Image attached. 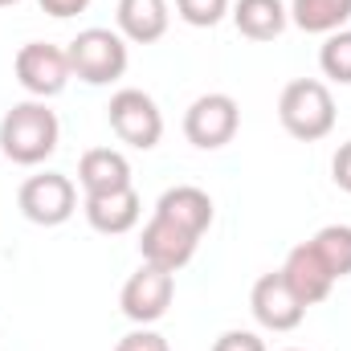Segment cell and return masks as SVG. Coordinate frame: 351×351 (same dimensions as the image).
<instances>
[{
	"label": "cell",
	"instance_id": "6da1fadb",
	"mask_svg": "<svg viewBox=\"0 0 351 351\" xmlns=\"http://www.w3.org/2000/svg\"><path fill=\"white\" fill-rule=\"evenodd\" d=\"M58 135H62V123L58 114L33 98V102H16L4 119H0V152L21 164V168H33V164H45L53 152H58Z\"/></svg>",
	"mask_w": 351,
	"mask_h": 351
},
{
	"label": "cell",
	"instance_id": "7a4b0ae2",
	"mask_svg": "<svg viewBox=\"0 0 351 351\" xmlns=\"http://www.w3.org/2000/svg\"><path fill=\"white\" fill-rule=\"evenodd\" d=\"M278 119L302 143L327 139L331 127H335V98L319 78H294L278 98Z\"/></svg>",
	"mask_w": 351,
	"mask_h": 351
},
{
	"label": "cell",
	"instance_id": "3957f363",
	"mask_svg": "<svg viewBox=\"0 0 351 351\" xmlns=\"http://www.w3.org/2000/svg\"><path fill=\"white\" fill-rule=\"evenodd\" d=\"M66 58H70V70L90 86H106V82L123 78L127 62H131L127 58V37L114 33V29H82L70 41Z\"/></svg>",
	"mask_w": 351,
	"mask_h": 351
},
{
	"label": "cell",
	"instance_id": "277c9868",
	"mask_svg": "<svg viewBox=\"0 0 351 351\" xmlns=\"http://www.w3.org/2000/svg\"><path fill=\"white\" fill-rule=\"evenodd\" d=\"M237 127H241V106H237L233 94H221V90L217 94H200L184 110V135L200 152H217V147L233 143Z\"/></svg>",
	"mask_w": 351,
	"mask_h": 351
},
{
	"label": "cell",
	"instance_id": "5b68a950",
	"mask_svg": "<svg viewBox=\"0 0 351 351\" xmlns=\"http://www.w3.org/2000/svg\"><path fill=\"white\" fill-rule=\"evenodd\" d=\"M16 204H21L25 221L53 229V225H66V221L74 217V208H78V188H74L70 176L41 172V176H29V180L21 184Z\"/></svg>",
	"mask_w": 351,
	"mask_h": 351
},
{
	"label": "cell",
	"instance_id": "8992f818",
	"mask_svg": "<svg viewBox=\"0 0 351 351\" xmlns=\"http://www.w3.org/2000/svg\"><path fill=\"white\" fill-rule=\"evenodd\" d=\"M106 119H110V131L139 152H152L164 139V114H160L156 98L143 90H119L106 106Z\"/></svg>",
	"mask_w": 351,
	"mask_h": 351
},
{
	"label": "cell",
	"instance_id": "52a82bcc",
	"mask_svg": "<svg viewBox=\"0 0 351 351\" xmlns=\"http://www.w3.org/2000/svg\"><path fill=\"white\" fill-rule=\"evenodd\" d=\"M172 294H176V274L172 269H160V265H139L127 282H123V294H119V306L131 323L147 327L156 319L168 315L172 306Z\"/></svg>",
	"mask_w": 351,
	"mask_h": 351
},
{
	"label": "cell",
	"instance_id": "ba28073f",
	"mask_svg": "<svg viewBox=\"0 0 351 351\" xmlns=\"http://www.w3.org/2000/svg\"><path fill=\"white\" fill-rule=\"evenodd\" d=\"M12 70H16V82L29 90L33 98H41V102L53 98V94H62L66 82L74 78L66 49H58V45H49V41H29V45H21Z\"/></svg>",
	"mask_w": 351,
	"mask_h": 351
},
{
	"label": "cell",
	"instance_id": "9c48e42d",
	"mask_svg": "<svg viewBox=\"0 0 351 351\" xmlns=\"http://www.w3.org/2000/svg\"><path fill=\"white\" fill-rule=\"evenodd\" d=\"M250 306H254V319L262 323L265 331H294L306 315L302 298L290 290V282L282 278V269L262 274L254 282V294H250Z\"/></svg>",
	"mask_w": 351,
	"mask_h": 351
},
{
	"label": "cell",
	"instance_id": "30bf717a",
	"mask_svg": "<svg viewBox=\"0 0 351 351\" xmlns=\"http://www.w3.org/2000/svg\"><path fill=\"white\" fill-rule=\"evenodd\" d=\"M196 245H200L196 233L180 229V225H172L168 217H156V213H152V221H147L143 233H139V254H143V262L160 265V269H172V274L192 262Z\"/></svg>",
	"mask_w": 351,
	"mask_h": 351
},
{
	"label": "cell",
	"instance_id": "8fae6325",
	"mask_svg": "<svg viewBox=\"0 0 351 351\" xmlns=\"http://www.w3.org/2000/svg\"><path fill=\"white\" fill-rule=\"evenodd\" d=\"M282 278H286L290 290L302 298V306L323 302V298L331 294V286H335V274L323 265V258L315 254L311 241H302V245H294V250L286 254V262H282Z\"/></svg>",
	"mask_w": 351,
	"mask_h": 351
},
{
	"label": "cell",
	"instance_id": "7c38bea8",
	"mask_svg": "<svg viewBox=\"0 0 351 351\" xmlns=\"http://www.w3.org/2000/svg\"><path fill=\"white\" fill-rule=\"evenodd\" d=\"M86 221L90 229L106 233V237H119V233H131L143 217V200L135 188H119V192H102V196H86Z\"/></svg>",
	"mask_w": 351,
	"mask_h": 351
},
{
	"label": "cell",
	"instance_id": "4fadbf2b",
	"mask_svg": "<svg viewBox=\"0 0 351 351\" xmlns=\"http://www.w3.org/2000/svg\"><path fill=\"white\" fill-rule=\"evenodd\" d=\"M156 217H168L172 225L204 237V229L213 225V196L204 188H196V184H176V188H168L160 196Z\"/></svg>",
	"mask_w": 351,
	"mask_h": 351
},
{
	"label": "cell",
	"instance_id": "5bb4252c",
	"mask_svg": "<svg viewBox=\"0 0 351 351\" xmlns=\"http://www.w3.org/2000/svg\"><path fill=\"white\" fill-rule=\"evenodd\" d=\"M78 180H82L86 196L119 192V188H131V164L114 147H90L86 156L78 160Z\"/></svg>",
	"mask_w": 351,
	"mask_h": 351
},
{
	"label": "cell",
	"instance_id": "9a60e30c",
	"mask_svg": "<svg viewBox=\"0 0 351 351\" xmlns=\"http://www.w3.org/2000/svg\"><path fill=\"white\" fill-rule=\"evenodd\" d=\"M119 33L135 45H152L168 33V0H119Z\"/></svg>",
	"mask_w": 351,
	"mask_h": 351
},
{
	"label": "cell",
	"instance_id": "2e32d148",
	"mask_svg": "<svg viewBox=\"0 0 351 351\" xmlns=\"http://www.w3.org/2000/svg\"><path fill=\"white\" fill-rule=\"evenodd\" d=\"M233 25L250 41H274L290 25V8L282 0H237L233 4Z\"/></svg>",
	"mask_w": 351,
	"mask_h": 351
},
{
	"label": "cell",
	"instance_id": "e0dca14e",
	"mask_svg": "<svg viewBox=\"0 0 351 351\" xmlns=\"http://www.w3.org/2000/svg\"><path fill=\"white\" fill-rule=\"evenodd\" d=\"M290 21L302 33H339L351 21V0H290Z\"/></svg>",
	"mask_w": 351,
	"mask_h": 351
},
{
	"label": "cell",
	"instance_id": "ac0fdd59",
	"mask_svg": "<svg viewBox=\"0 0 351 351\" xmlns=\"http://www.w3.org/2000/svg\"><path fill=\"white\" fill-rule=\"evenodd\" d=\"M311 245H315V254L323 258V265L335 274V282L351 274V225H323V229L311 237Z\"/></svg>",
	"mask_w": 351,
	"mask_h": 351
},
{
	"label": "cell",
	"instance_id": "d6986e66",
	"mask_svg": "<svg viewBox=\"0 0 351 351\" xmlns=\"http://www.w3.org/2000/svg\"><path fill=\"white\" fill-rule=\"evenodd\" d=\"M319 66L327 78H335L339 86H351V29L327 33L323 49H319Z\"/></svg>",
	"mask_w": 351,
	"mask_h": 351
},
{
	"label": "cell",
	"instance_id": "ffe728a7",
	"mask_svg": "<svg viewBox=\"0 0 351 351\" xmlns=\"http://www.w3.org/2000/svg\"><path fill=\"white\" fill-rule=\"evenodd\" d=\"M176 12H180V21H188L192 29H213V25L229 12V0H176Z\"/></svg>",
	"mask_w": 351,
	"mask_h": 351
},
{
	"label": "cell",
	"instance_id": "44dd1931",
	"mask_svg": "<svg viewBox=\"0 0 351 351\" xmlns=\"http://www.w3.org/2000/svg\"><path fill=\"white\" fill-rule=\"evenodd\" d=\"M114 351H172L168 348V339L160 335V331H147V327H139V331H131V335H123Z\"/></svg>",
	"mask_w": 351,
	"mask_h": 351
},
{
	"label": "cell",
	"instance_id": "7402d4cb",
	"mask_svg": "<svg viewBox=\"0 0 351 351\" xmlns=\"http://www.w3.org/2000/svg\"><path fill=\"white\" fill-rule=\"evenodd\" d=\"M213 351H265V343L254 331H225V335H217Z\"/></svg>",
	"mask_w": 351,
	"mask_h": 351
},
{
	"label": "cell",
	"instance_id": "603a6c76",
	"mask_svg": "<svg viewBox=\"0 0 351 351\" xmlns=\"http://www.w3.org/2000/svg\"><path fill=\"white\" fill-rule=\"evenodd\" d=\"M331 180H335L343 192H351V139L335 152V160H331Z\"/></svg>",
	"mask_w": 351,
	"mask_h": 351
},
{
	"label": "cell",
	"instance_id": "cb8c5ba5",
	"mask_svg": "<svg viewBox=\"0 0 351 351\" xmlns=\"http://www.w3.org/2000/svg\"><path fill=\"white\" fill-rule=\"evenodd\" d=\"M41 8H45L49 16L66 21V16H78V12H86V8H90V0H41Z\"/></svg>",
	"mask_w": 351,
	"mask_h": 351
},
{
	"label": "cell",
	"instance_id": "d4e9b609",
	"mask_svg": "<svg viewBox=\"0 0 351 351\" xmlns=\"http://www.w3.org/2000/svg\"><path fill=\"white\" fill-rule=\"evenodd\" d=\"M4 4H16V0H0V8H4Z\"/></svg>",
	"mask_w": 351,
	"mask_h": 351
},
{
	"label": "cell",
	"instance_id": "484cf974",
	"mask_svg": "<svg viewBox=\"0 0 351 351\" xmlns=\"http://www.w3.org/2000/svg\"><path fill=\"white\" fill-rule=\"evenodd\" d=\"M286 351H302V348H286Z\"/></svg>",
	"mask_w": 351,
	"mask_h": 351
}]
</instances>
